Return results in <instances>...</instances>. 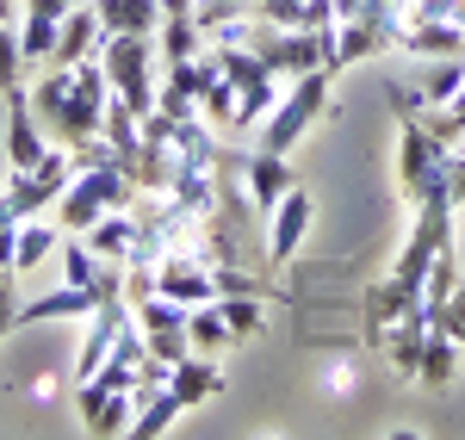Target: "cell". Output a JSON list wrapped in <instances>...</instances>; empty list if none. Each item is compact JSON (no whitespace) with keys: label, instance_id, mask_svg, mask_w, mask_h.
<instances>
[{"label":"cell","instance_id":"obj_13","mask_svg":"<svg viewBox=\"0 0 465 440\" xmlns=\"http://www.w3.org/2000/svg\"><path fill=\"white\" fill-rule=\"evenodd\" d=\"M137 236H143V223H137V205H124V211H106V218L94 223L81 242L94 249L100 260H118V267H131L137 260Z\"/></svg>","mask_w":465,"mask_h":440},{"label":"cell","instance_id":"obj_36","mask_svg":"<svg viewBox=\"0 0 465 440\" xmlns=\"http://www.w3.org/2000/svg\"><path fill=\"white\" fill-rule=\"evenodd\" d=\"M69 6H81V0H69Z\"/></svg>","mask_w":465,"mask_h":440},{"label":"cell","instance_id":"obj_2","mask_svg":"<svg viewBox=\"0 0 465 440\" xmlns=\"http://www.w3.org/2000/svg\"><path fill=\"white\" fill-rule=\"evenodd\" d=\"M100 69H106V81H112V93L124 100L131 112H155V69H162V50L149 44V37H137V32H112L106 44H100Z\"/></svg>","mask_w":465,"mask_h":440},{"label":"cell","instance_id":"obj_15","mask_svg":"<svg viewBox=\"0 0 465 440\" xmlns=\"http://www.w3.org/2000/svg\"><path fill=\"white\" fill-rule=\"evenodd\" d=\"M94 304H106L94 286H69V279H63L56 292L25 298V304H19V329H25V323H63V317H87Z\"/></svg>","mask_w":465,"mask_h":440},{"label":"cell","instance_id":"obj_26","mask_svg":"<svg viewBox=\"0 0 465 440\" xmlns=\"http://www.w3.org/2000/svg\"><path fill=\"white\" fill-rule=\"evenodd\" d=\"M19 74H25V50H19L13 19H0V93H19Z\"/></svg>","mask_w":465,"mask_h":440},{"label":"cell","instance_id":"obj_25","mask_svg":"<svg viewBox=\"0 0 465 440\" xmlns=\"http://www.w3.org/2000/svg\"><path fill=\"white\" fill-rule=\"evenodd\" d=\"M460 372V341L440 329V323H429V341H422V367H416V385H447Z\"/></svg>","mask_w":465,"mask_h":440},{"label":"cell","instance_id":"obj_11","mask_svg":"<svg viewBox=\"0 0 465 440\" xmlns=\"http://www.w3.org/2000/svg\"><path fill=\"white\" fill-rule=\"evenodd\" d=\"M6 155H13V168H37V161L50 155V131L37 124L32 93H25V87L6 93Z\"/></svg>","mask_w":465,"mask_h":440},{"label":"cell","instance_id":"obj_10","mask_svg":"<svg viewBox=\"0 0 465 440\" xmlns=\"http://www.w3.org/2000/svg\"><path fill=\"white\" fill-rule=\"evenodd\" d=\"M32 112H37V124H44L56 143H69V124H74V63H56V69L37 81V87H32Z\"/></svg>","mask_w":465,"mask_h":440},{"label":"cell","instance_id":"obj_7","mask_svg":"<svg viewBox=\"0 0 465 440\" xmlns=\"http://www.w3.org/2000/svg\"><path fill=\"white\" fill-rule=\"evenodd\" d=\"M74 409H81L87 435H131L137 397L118 391V385H106V378H81V385H74Z\"/></svg>","mask_w":465,"mask_h":440},{"label":"cell","instance_id":"obj_37","mask_svg":"<svg viewBox=\"0 0 465 440\" xmlns=\"http://www.w3.org/2000/svg\"><path fill=\"white\" fill-rule=\"evenodd\" d=\"M0 273H6V267H0Z\"/></svg>","mask_w":465,"mask_h":440},{"label":"cell","instance_id":"obj_17","mask_svg":"<svg viewBox=\"0 0 465 440\" xmlns=\"http://www.w3.org/2000/svg\"><path fill=\"white\" fill-rule=\"evenodd\" d=\"M100 44H106L100 13H94V6H69L63 32H56V50H50V63H87V56H100Z\"/></svg>","mask_w":465,"mask_h":440},{"label":"cell","instance_id":"obj_38","mask_svg":"<svg viewBox=\"0 0 465 440\" xmlns=\"http://www.w3.org/2000/svg\"><path fill=\"white\" fill-rule=\"evenodd\" d=\"M460 143H465V137H460Z\"/></svg>","mask_w":465,"mask_h":440},{"label":"cell","instance_id":"obj_18","mask_svg":"<svg viewBox=\"0 0 465 440\" xmlns=\"http://www.w3.org/2000/svg\"><path fill=\"white\" fill-rule=\"evenodd\" d=\"M292 186H298V181H292L286 155H273V149H261V155L249 161V199H254V211H261V218H267V211H273V205L286 199Z\"/></svg>","mask_w":465,"mask_h":440},{"label":"cell","instance_id":"obj_6","mask_svg":"<svg viewBox=\"0 0 465 440\" xmlns=\"http://www.w3.org/2000/svg\"><path fill=\"white\" fill-rule=\"evenodd\" d=\"M131 317H137V329H143V341H149V360L174 367V360H186V354H193V347H186V304L149 292V298H137V304H131Z\"/></svg>","mask_w":465,"mask_h":440},{"label":"cell","instance_id":"obj_30","mask_svg":"<svg viewBox=\"0 0 465 440\" xmlns=\"http://www.w3.org/2000/svg\"><path fill=\"white\" fill-rule=\"evenodd\" d=\"M434 323H440V329H447V335H453V341L465 347V286H453V298L434 310Z\"/></svg>","mask_w":465,"mask_h":440},{"label":"cell","instance_id":"obj_4","mask_svg":"<svg viewBox=\"0 0 465 440\" xmlns=\"http://www.w3.org/2000/svg\"><path fill=\"white\" fill-rule=\"evenodd\" d=\"M447 161H453V149L447 137H434L429 124H403V137H397V181L403 192L422 205V199H447Z\"/></svg>","mask_w":465,"mask_h":440},{"label":"cell","instance_id":"obj_1","mask_svg":"<svg viewBox=\"0 0 465 440\" xmlns=\"http://www.w3.org/2000/svg\"><path fill=\"white\" fill-rule=\"evenodd\" d=\"M137 192H143V186L131 181L118 161L74 168V181L63 186V199H56V223H63L69 236H87V230L106 218V211H124V205H137Z\"/></svg>","mask_w":465,"mask_h":440},{"label":"cell","instance_id":"obj_34","mask_svg":"<svg viewBox=\"0 0 465 440\" xmlns=\"http://www.w3.org/2000/svg\"><path fill=\"white\" fill-rule=\"evenodd\" d=\"M193 6H199V0H162V19H168V13H193Z\"/></svg>","mask_w":465,"mask_h":440},{"label":"cell","instance_id":"obj_3","mask_svg":"<svg viewBox=\"0 0 465 440\" xmlns=\"http://www.w3.org/2000/svg\"><path fill=\"white\" fill-rule=\"evenodd\" d=\"M329 106V69H311V74H292V93L273 100V112L261 118V149L273 155H292L304 143V131L317 124V112Z\"/></svg>","mask_w":465,"mask_h":440},{"label":"cell","instance_id":"obj_31","mask_svg":"<svg viewBox=\"0 0 465 440\" xmlns=\"http://www.w3.org/2000/svg\"><path fill=\"white\" fill-rule=\"evenodd\" d=\"M217 298H261V279L236 273V267L223 260V267H217Z\"/></svg>","mask_w":465,"mask_h":440},{"label":"cell","instance_id":"obj_23","mask_svg":"<svg viewBox=\"0 0 465 440\" xmlns=\"http://www.w3.org/2000/svg\"><path fill=\"white\" fill-rule=\"evenodd\" d=\"M460 87H465V56H434L429 69H422V81H416V100L429 112H440Z\"/></svg>","mask_w":465,"mask_h":440},{"label":"cell","instance_id":"obj_14","mask_svg":"<svg viewBox=\"0 0 465 440\" xmlns=\"http://www.w3.org/2000/svg\"><path fill=\"white\" fill-rule=\"evenodd\" d=\"M63 19H69V0H25V25H19V50H25V63H50Z\"/></svg>","mask_w":465,"mask_h":440},{"label":"cell","instance_id":"obj_33","mask_svg":"<svg viewBox=\"0 0 465 440\" xmlns=\"http://www.w3.org/2000/svg\"><path fill=\"white\" fill-rule=\"evenodd\" d=\"M13 242H19V223H13V230H0V267H13Z\"/></svg>","mask_w":465,"mask_h":440},{"label":"cell","instance_id":"obj_24","mask_svg":"<svg viewBox=\"0 0 465 440\" xmlns=\"http://www.w3.org/2000/svg\"><path fill=\"white\" fill-rule=\"evenodd\" d=\"M236 335H230V323H223V310H217V298L212 304H193L186 310V347L193 354H223Z\"/></svg>","mask_w":465,"mask_h":440},{"label":"cell","instance_id":"obj_16","mask_svg":"<svg viewBox=\"0 0 465 440\" xmlns=\"http://www.w3.org/2000/svg\"><path fill=\"white\" fill-rule=\"evenodd\" d=\"M168 391H174L186 409H199L205 397H217V391H223L217 354H186V360H174V367H168Z\"/></svg>","mask_w":465,"mask_h":440},{"label":"cell","instance_id":"obj_5","mask_svg":"<svg viewBox=\"0 0 465 440\" xmlns=\"http://www.w3.org/2000/svg\"><path fill=\"white\" fill-rule=\"evenodd\" d=\"M69 181H74V155H63V149H50L37 168H13L6 199H13L19 223H25V218H44V211H56V199H63V186H69Z\"/></svg>","mask_w":465,"mask_h":440},{"label":"cell","instance_id":"obj_8","mask_svg":"<svg viewBox=\"0 0 465 440\" xmlns=\"http://www.w3.org/2000/svg\"><path fill=\"white\" fill-rule=\"evenodd\" d=\"M124 323H131V298H106V304L87 310V341H81V354H74V385L94 378V372L112 360V341H118Z\"/></svg>","mask_w":465,"mask_h":440},{"label":"cell","instance_id":"obj_12","mask_svg":"<svg viewBox=\"0 0 465 440\" xmlns=\"http://www.w3.org/2000/svg\"><path fill=\"white\" fill-rule=\"evenodd\" d=\"M397 50L416 56V63L465 56V25H447V19H403V25H397Z\"/></svg>","mask_w":465,"mask_h":440},{"label":"cell","instance_id":"obj_21","mask_svg":"<svg viewBox=\"0 0 465 440\" xmlns=\"http://www.w3.org/2000/svg\"><path fill=\"white\" fill-rule=\"evenodd\" d=\"M100 25L112 32H137V37H155L162 32V0H94Z\"/></svg>","mask_w":465,"mask_h":440},{"label":"cell","instance_id":"obj_20","mask_svg":"<svg viewBox=\"0 0 465 440\" xmlns=\"http://www.w3.org/2000/svg\"><path fill=\"white\" fill-rule=\"evenodd\" d=\"M379 341H385V354H391L397 378H416V367H422V341H429V317L416 310V317H403V323H391V329H379Z\"/></svg>","mask_w":465,"mask_h":440},{"label":"cell","instance_id":"obj_27","mask_svg":"<svg viewBox=\"0 0 465 440\" xmlns=\"http://www.w3.org/2000/svg\"><path fill=\"white\" fill-rule=\"evenodd\" d=\"M217 310H223V323H230V335H236V341H242V335H254L261 323H267L261 298H217Z\"/></svg>","mask_w":465,"mask_h":440},{"label":"cell","instance_id":"obj_22","mask_svg":"<svg viewBox=\"0 0 465 440\" xmlns=\"http://www.w3.org/2000/svg\"><path fill=\"white\" fill-rule=\"evenodd\" d=\"M205 44H212V37H205V25H199L193 13H168V19H162V44H155V50H162V69L205 56Z\"/></svg>","mask_w":465,"mask_h":440},{"label":"cell","instance_id":"obj_19","mask_svg":"<svg viewBox=\"0 0 465 440\" xmlns=\"http://www.w3.org/2000/svg\"><path fill=\"white\" fill-rule=\"evenodd\" d=\"M63 223L56 218H25L19 223V242H13V273H32V267H44V260L63 249Z\"/></svg>","mask_w":465,"mask_h":440},{"label":"cell","instance_id":"obj_32","mask_svg":"<svg viewBox=\"0 0 465 440\" xmlns=\"http://www.w3.org/2000/svg\"><path fill=\"white\" fill-rule=\"evenodd\" d=\"M447 199L465 205V149H453V161H447Z\"/></svg>","mask_w":465,"mask_h":440},{"label":"cell","instance_id":"obj_9","mask_svg":"<svg viewBox=\"0 0 465 440\" xmlns=\"http://www.w3.org/2000/svg\"><path fill=\"white\" fill-rule=\"evenodd\" d=\"M311 218H317L311 192H304V186H292L286 199L267 211V255H273V260H292L298 249H304V236H311Z\"/></svg>","mask_w":465,"mask_h":440},{"label":"cell","instance_id":"obj_35","mask_svg":"<svg viewBox=\"0 0 465 440\" xmlns=\"http://www.w3.org/2000/svg\"><path fill=\"white\" fill-rule=\"evenodd\" d=\"M0 19H13V0H0Z\"/></svg>","mask_w":465,"mask_h":440},{"label":"cell","instance_id":"obj_29","mask_svg":"<svg viewBox=\"0 0 465 440\" xmlns=\"http://www.w3.org/2000/svg\"><path fill=\"white\" fill-rule=\"evenodd\" d=\"M19 329V273L6 267L0 273V335H13Z\"/></svg>","mask_w":465,"mask_h":440},{"label":"cell","instance_id":"obj_28","mask_svg":"<svg viewBox=\"0 0 465 440\" xmlns=\"http://www.w3.org/2000/svg\"><path fill=\"white\" fill-rule=\"evenodd\" d=\"M429 131H434V137H447V143H460V137H465V87L440 106V118H429Z\"/></svg>","mask_w":465,"mask_h":440}]
</instances>
